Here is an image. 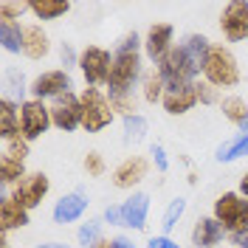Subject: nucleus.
I'll use <instances>...</instances> for the list:
<instances>
[{
	"mask_svg": "<svg viewBox=\"0 0 248 248\" xmlns=\"http://www.w3.org/2000/svg\"><path fill=\"white\" fill-rule=\"evenodd\" d=\"M147 172H150V161L144 155H127L113 170V186L116 189H133L147 178Z\"/></svg>",
	"mask_w": 248,
	"mask_h": 248,
	"instance_id": "obj_13",
	"label": "nucleus"
},
{
	"mask_svg": "<svg viewBox=\"0 0 248 248\" xmlns=\"http://www.w3.org/2000/svg\"><path fill=\"white\" fill-rule=\"evenodd\" d=\"M161 105H164V110H167L170 116H186L189 110L198 105V82L181 85V88H167Z\"/></svg>",
	"mask_w": 248,
	"mask_h": 248,
	"instance_id": "obj_15",
	"label": "nucleus"
},
{
	"mask_svg": "<svg viewBox=\"0 0 248 248\" xmlns=\"http://www.w3.org/2000/svg\"><path fill=\"white\" fill-rule=\"evenodd\" d=\"M26 12H31L29 0H0V23H17Z\"/></svg>",
	"mask_w": 248,
	"mask_h": 248,
	"instance_id": "obj_31",
	"label": "nucleus"
},
{
	"mask_svg": "<svg viewBox=\"0 0 248 248\" xmlns=\"http://www.w3.org/2000/svg\"><path fill=\"white\" fill-rule=\"evenodd\" d=\"M93 248H116V246H113V240H102L99 246H93Z\"/></svg>",
	"mask_w": 248,
	"mask_h": 248,
	"instance_id": "obj_45",
	"label": "nucleus"
},
{
	"mask_svg": "<svg viewBox=\"0 0 248 248\" xmlns=\"http://www.w3.org/2000/svg\"><path fill=\"white\" fill-rule=\"evenodd\" d=\"M0 246H3V248H12V243H9V234H3V240H0Z\"/></svg>",
	"mask_w": 248,
	"mask_h": 248,
	"instance_id": "obj_46",
	"label": "nucleus"
},
{
	"mask_svg": "<svg viewBox=\"0 0 248 248\" xmlns=\"http://www.w3.org/2000/svg\"><path fill=\"white\" fill-rule=\"evenodd\" d=\"M240 62L232 54V48L223 46V43H215L212 46V54H209V62L203 68V82H209L217 91H229V88H237L240 85Z\"/></svg>",
	"mask_w": 248,
	"mask_h": 248,
	"instance_id": "obj_2",
	"label": "nucleus"
},
{
	"mask_svg": "<svg viewBox=\"0 0 248 248\" xmlns=\"http://www.w3.org/2000/svg\"><path fill=\"white\" fill-rule=\"evenodd\" d=\"M102 226H105V220H88V223H82L77 232V240L82 248H93L99 246L102 240H105V234H102Z\"/></svg>",
	"mask_w": 248,
	"mask_h": 248,
	"instance_id": "obj_29",
	"label": "nucleus"
},
{
	"mask_svg": "<svg viewBox=\"0 0 248 248\" xmlns=\"http://www.w3.org/2000/svg\"><path fill=\"white\" fill-rule=\"evenodd\" d=\"M172 40H175V26L172 23H153L144 34V57L158 65L175 48Z\"/></svg>",
	"mask_w": 248,
	"mask_h": 248,
	"instance_id": "obj_12",
	"label": "nucleus"
},
{
	"mask_svg": "<svg viewBox=\"0 0 248 248\" xmlns=\"http://www.w3.org/2000/svg\"><path fill=\"white\" fill-rule=\"evenodd\" d=\"M122 130H124V144H139V141L147 139L150 122H147L141 113H133V116H124Z\"/></svg>",
	"mask_w": 248,
	"mask_h": 248,
	"instance_id": "obj_28",
	"label": "nucleus"
},
{
	"mask_svg": "<svg viewBox=\"0 0 248 248\" xmlns=\"http://www.w3.org/2000/svg\"><path fill=\"white\" fill-rule=\"evenodd\" d=\"M164 93H167V85H164V79L158 74V68L147 71L144 79H141V99H144L147 105H155V102L164 99Z\"/></svg>",
	"mask_w": 248,
	"mask_h": 248,
	"instance_id": "obj_26",
	"label": "nucleus"
},
{
	"mask_svg": "<svg viewBox=\"0 0 248 248\" xmlns=\"http://www.w3.org/2000/svg\"><path fill=\"white\" fill-rule=\"evenodd\" d=\"M79 99H82V130L85 133H102L113 124L116 110L110 105L108 93H102L99 88H85Z\"/></svg>",
	"mask_w": 248,
	"mask_h": 248,
	"instance_id": "obj_3",
	"label": "nucleus"
},
{
	"mask_svg": "<svg viewBox=\"0 0 248 248\" xmlns=\"http://www.w3.org/2000/svg\"><path fill=\"white\" fill-rule=\"evenodd\" d=\"M60 57H62V65H65V71H68L71 65H79V54H74V48H71V43H62V48H60Z\"/></svg>",
	"mask_w": 248,
	"mask_h": 248,
	"instance_id": "obj_38",
	"label": "nucleus"
},
{
	"mask_svg": "<svg viewBox=\"0 0 248 248\" xmlns=\"http://www.w3.org/2000/svg\"><path fill=\"white\" fill-rule=\"evenodd\" d=\"M48 108H51V124L57 130L74 133L77 127H82V99L77 93H65L60 99H54Z\"/></svg>",
	"mask_w": 248,
	"mask_h": 248,
	"instance_id": "obj_10",
	"label": "nucleus"
},
{
	"mask_svg": "<svg viewBox=\"0 0 248 248\" xmlns=\"http://www.w3.org/2000/svg\"><path fill=\"white\" fill-rule=\"evenodd\" d=\"M220 113L226 122H232L234 127H240L243 133H248V105L243 96H226L220 102Z\"/></svg>",
	"mask_w": 248,
	"mask_h": 248,
	"instance_id": "obj_22",
	"label": "nucleus"
},
{
	"mask_svg": "<svg viewBox=\"0 0 248 248\" xmlns=\"http://www.w3.org/2000/svg\"><path fill=\"white\" fill-rule=\"evenodd\" d=\"M3 155L6 158H15V161H23L31 155V144L26 139H15V141H3Z\"/></svg>",
	"mask_w": 248,
	"mask_h": 248,
	"instance_id": "obj_33",
	"label": "nucleus"
},
{
	"mask_svg": "<svg viewBox=\"0 0 248 248\" xmlns=\"http://www.w3.org/2000/svg\"><path fill=\"white\" fill-rule=\"evenodd\" d=\"M26 226H29V212L12 195H3V201H0V232L9 234L17 232V229H26Z\"/></svg>",
	"mask_w": 248,
	"mask_h": 248,
	"instance_id": "obj_20",
	"label": "nucleus"
},
{
	"mask_svg": "<svg viewBox=\"0 0 248 248\" xmlns=\"http://www.w3.org/2000/svg\"><path fill=\"white\" fill-rule=\"evenodd\" d=\"M155 68H158V74H161V79H164L167 88H181V85H192V82H195V74H192V68H189V62H186L181 46L172 48Z\"/></svg>",
	"mask_w": 248,
	"mask_h": 248,
	"instance_id": "obj_11",
	"label": "nucleus"
},
{
	"mask_svg": "<svg viewBox=\"0 0 248 248\" xmlns=\"http://www.w3.org/2000/svg\"><path fill=\"white\" fill-rule=\"evenodd\" d=\"M147 217H150V195L147 192H133L122 203V226L133 229V232H141L147 226Z\"/></svg>",
	"mask_w": 248,
	"mask_h": 248,
	"instance_id": "obj_14",
	"label": "nucleus"
},
{
	"mask_svg": "<svg viewBox=\"0 0 248 248\" xmlns=\"http://www.w3.org/2000/svg\"><path fill=\"white\" fill-rule=\"evenodd\" d=\"M34 248H74V246H65V243H40Z\"/></svg>",
	"mask_w": 248,
	"mask_h": 248,
	"instance_id": "obj_44",
	"label": "nucleus"
},
{
	"mask_svg": "<svg viewBox=\"0 0 248 248\" xmlns=\"http://www.w3.org/2000/svg\"><path fill=\"white\" fill-rule=\"evenodd\" d=\"M240 195H243V198H248V172L240 178Z\"/></svg>",
	"mask_w": 248,
	"mask_h": 248,
	"instance_id": "obj_43",
	"label": "nucleus"
},
{
	"mask_svg": "<svg viewBox=\"0 0 248 248\" xmlns=\"http://www.w3.org/2000/svg\"><path fill=\"white\" fill-rule=\"evenodd\" d=\"M212 46H215V43H209L203 34H186L184 37L181 51H184V57H186V62H189V68H192L195 77L203 74V68H206V62H209V54H212Z\"/></svg>",
	"mask_w": 248,
	"mask_h": 248,
	"instance_id": "obj_16",
	"label": "nucleus"
},
{
	"mask_svg": "<svg viewBox=\"0 0 248 248\" xmlns=\"http://www.w3.org/2000/svg\"><path fill=\"white\" fill-rule=\"evenodd\" d=\"M110 65H113V54L102 46H85L79 51V71L85 77L88 88H99L108 85L110 79Z\"/></svg>",
	"mask_w": 248,
	"mask_h": 248,
	"instance_id": "obj_5",
	"label": "nucleus"
},
{
	"mask_svg": "<svg viewBox=\"0 0 248 248\" xmlns=\"http://www.w3.org/2000/svg\"><path fill=\"white\" fill-rule=\"evenodd\" d=\"M105 223L122 226V206H108V209H105Z\"/></svg>",
	"mask_w": 248,
	"mask_h": 248,
	"instance_id": "obj_40",
	"label": "nucleus"
},
{
	"mask_svg": "<svg viewBox=\"0 0 248 248\" xmlns=\"http://www.w3.org/2000/svg\"><path fill=\"white\" fill-rule=\"evenodd\" d=\"M29 93L31 99H40V102H46V99H60L65 93H74V79L71 74L65 71V68H51V71H43V74H37V77L29 82Z\"/></svg>",
	"mask_w": 248,
	"mask_h": 248,
	"instance_id": "obj_6",
	"label": "nucleus"
},
{
	"mask_svg": "<svg viewBox=\"0 0 248 248\" xmlns=\"http://www.w3.org/2000/svg\"><path fill=\"white\" fill-rule=\"evenodd\" d=\"M217 93H220V91L212 88L209 82H198V102H201V105H220L223 99H220Z\"/></svg>",
	"mask_w": 248,
	"mask_h": 248,
	"instance_id": "obj_36",
	"label": "nucleus"
},
{
	"mask_svg": "<svg viewBox=\"0 0 248 248\" xmlns=\"http://www.w3.org/2000/svg\"><path fill=\"white\" fill-rule=\"evenodd\" d=\"M113 246H116V248H136L127 237H113Z\"/></svg>",
	"mask_w": 248,
	"mask_h": 248,
	"instance_id": "obj_42",
	"label": "nucleus"
},
{
	"mask_svg": "<svg viewBox=\"0 0 248 248\" xmlns=\"http://www.w3.org/2000/svg\"><path fill=\"white\" fill-rule=\"evenodd\" d=\"M51 192V181H48L46 172H29L26 178H20L12 186V198H15L26 212L37 209L40 203L46 201V195Z\"/></svg>",
	"mask_w": 248,
	"mask_h": 248,
	"instance_id": "obj_8",
	"label": "nucleus"
},
{
	"mask_svg": "<svg viewBox=\"0 0 248 248\" xmlns=\"http://www.w3.org/2000/svg\"><path fill=\"white\" fill-rule=\"evenodd\" d=\"M108 99L116 113L122 116H133L139 113V96H136V88H108Z\"/></svg>",
	"mask_w": 248,
	"mask_h": 248,
	"instance_id": "obj_25",
	"label": "nucleus"
},
{
	"mask_svg": "<svg viewBox=\"0 0 248 248\" xmlns=\"http://www.w3.org/2000/svg\"><path fill=\"white\" fill-rule=\"evenodd\" d=\"M20 124H23V139L29 141V144L43 139L48 133V127H54L51 124V108H48L46 102H40V99L20 102Z\"/></svg>",
	"mask_w": 248,
	"mask_h": 248,
	"instance_id": "obj_7",
	"label": "nucleus"
},
{
	"mask_svg": "<svg viewBox=\"0 0 248 248\" xmlns=\"http://www.w3.org/2000/svg\"><path fill=\"white\" fill-rule=\"evenodd\" d=\"M150 155H153V161H155V167H158V172H167V170H170V161H167V153H164V147H161V144H153Z\"/></svg>",
	"mask_w": 248,
	"mask_h": 248,
	"instance_id": "obj_37",
	"label": "nucleus"
},
{
	"mask_svg": "<svg viewBox=\"0 0 248 248\" xmlns=\"http://www.w3.org/2000/svg\"><path fill=\"white\" fill-rule=\"evenodd\" d=\"M23 54L34 62L46 60L48 54H51V37H48V31L43 29L40 23L26 26V34H23Z\"/></svg>",
	"mask_w": 248,
	"mask_h": 248,
	"instance_id": "obj_18",
	"label": "nucleus"
},
{
	"mask_svg": "<svg viewBox=\"0 0 248 248\" xmlns=\"http://www.w3.org/2000/svg\"><path fill=\"white\" fill-rule=\"evenodd\" d=\"M220 31L226 43H246L248 40V3L246 0H232L220 12Z\"/></svg>",
	"mask_w": 248,
	"mask_h": 248,
	"instance_id": "obj_9",
	"label": "nucleus"
},
{
	"mask_svg": "<svg viewBox=\"0 0 248 248\" xmlns=\"http://www.w3.org/2000/svg\"><path fill=\"white\" fill-rule=\"evenodd\" d=\"M184 212H186V201H184V198H175V201H170L167 212H164V234H170L172 229L181 223Z\"/></svg>",
	"mask_w": 248,
	"mask_h": 248,
	"instance_id": "obj_32",
	"label": "nucleus"
},
{
	"mask_svg": "<svg viewBox=\"0 0 248 248\" xmlns=\"http://www.w3.org/2000/svg\"><path fill=\"white\" fill-rule=\"evenodd\" d=\"M243 155H248V133H237V136H232V139H226L220 147H217L215 158L220 161V164H234V161H240Z\"/></svg>",
	"mask_w": 248,
	"mask_h": 248,
	"instance_id": "obj_23",
	"label": "nucleus"
},
{
	"mask_svg": "<svg viewBox=\"0 0 248 248\" xmlns=\"http://www.w3.org/2000/svg\"><path fill=\"white\" fill-rule=\"evenodd\" d=\"M23 34L26 26L20 23H0V43L6 54H23Z\"/></svg>",
	"mask_w": 248,
	"mask_h": 248,
	"instance_id": "obj_27",
	"label": "nucleus"
},
{
	"mask_svg": "<svg viewBox=\"0 0 248 248\" xmlns=\"http://www.w3.org/2000/svg\"><path fill=\"white\" fill-rule=\"evenodd\" d=\"M144 40L136 31L124 34L119 46L113 51V65H110V79L108 88H136V82L144 79Z\"/></svg>",
	"mask_w": 248,
	"mask_h": 248,
	"instance_id": "obj_1",
	"label": "nucleus"
},
{
	"mask_svg": "<svg viewBox=\"0 0 248 248\" xmlns=\"http://www.w3.org/2000/svg\"><path fill=\"white\" fill-rule=\"evenodd\" d=\"M29 172H26V164L23 161H15V158H0V181L3 186H15L20 178H26Z\"/></svg>",
	"mask_w": 248,
	"mask_h": 248,
	"instance_id": "obj_30",
	"label": "nucleus"
},
{
	"mask_svg": "<svg viewBox=\"0 0 248 248\" xmlns=\"http://www.w3.org/2000/svg\"><path fill=\"white\" fill-rule=\"evenodd\" d=\"M85 212H88V198L79 195V192H68V195H62L60 201L54 203L51 217H54L57 226H68V223H77Z\"/></svg>",
	"mask_w": 248,
	"mask_h": 248,
	"instance_id": "obj_17",
	"label": "nucleus"
},
{
	"mask_svg": "<svg viewBox=\"0 0 248 248\" xmlns=\"http://www.w3.org/2000/svg\"><path fill=\"white\" fill-rule=\"evenodd\" d=\"M26 91H29V85H26L23 74L9 71V74H6V99H12V96H17V99H20Z\"/></svg>",
	"mask_w": 248,
	"mask_h": 248,
	"instance_id": "obj_35",
	"label": "nucleus"
},
{
	"mask_svg": "<svg viewBox=\"0 0 248 248\" xmlns=\"http://www.w3.org/2000/svg\"><path fill=\"white\" fill-rule=\"evenodd\" d=\"M232 246H234V248H248V232L232 234Z\"/></svg>",
	"mask_w": 248,
	"mask_h": 248,
	"instance_id": "obj_41",
	"label": "nucleus"
},
{
	"mask_svg": "<svg viewBox=\"0 0 248 248\" xmlns=\"http://www.w3.org/2000/svg\"><path fill=\"white\" fill-rule=\"evenodd\" d=\"M29 6H31V15L37 17V20H43V23L60 20V17H65L71 12L68 0H29Z\"/></svg>",
	"mask_w": 248,
	"mask_h": 248,
	"instance_id": "obj_24",
	"label": "nucleus"
},
{
	"mask_svg": "<svg viewBox=\"0 0 248 248\" xmlns=\"http://www.w3.org/2000/svg\"><path fill=\"white\" fill-rule=\"evenodd\" d=\"M147 248H181V246H178L175 240H170L167 234H161V237H150Z\"/></svg>",
	"mask_w": 248,
	"mask_h": 248,
	"instance_id": "obj_39",
	"label": "nucleus"
},
{
	"mask_svg": "<svg viewBox=\"0 0 248 248\" xmlns=\"http://www.w3.org/2000/svg\"><path fill=\"white\" fill-rule=\"evenodd\" d=\"M82 167H85V172L91 175V178H102L105 175V158H102V153H96V150H91V153H85V161H82Z\"/></svg>",
	"mask_w": 248,
	"mask_h": 248,
	"instance_id": "obj_34",
	"label": "nucleus"
},
{
	"mask_svg": "<svg viewBox=\"0 0 248 248\" xmlns=\"http://www.w3.org/2000/svg\"><path fill=\"white\" fill-rule=\"evenodd\" d=\"M212 217L226 229L229 237L248 232V201H243V195H237V192H223L215 201Z\"/></svg>",
	"mask_w": 248,
	"mask_h": 248,
	"instance_id": "obj_4",
	"label": "nucleus"
},
{
	"mask_svg": "<svg viewBox=\"0 0 248 248\" xmlns=\"http://www.w3.org/2000/svg\"><path fill=\"white\" fill-rule=\"evenodd\" d=\"M226 237V229L217 223L215 217H198L192 229V246L195 248H217Z\"/></svg>",
	"mask_w": 248,
	"mask_h": 248,
	"instance_id": "obj_19",
	"label": "nucleus"
},
{
	"mask_svg": "<svg viewBox=\"0 0 248 248\" xmlns=\"http://www.w3.org/2000/svg\"><path fill=\"white\" fill-rule=\"evenodd\" d=\"M0 136L3 141H15L23 139V124H20V102L6 99L0 102Z\"/></svg>",
	"mask_w": 248,
	"mask_h": 248,
	"instance_id": "obj_21",
	"label": "nucleus"
}]
</instances>
